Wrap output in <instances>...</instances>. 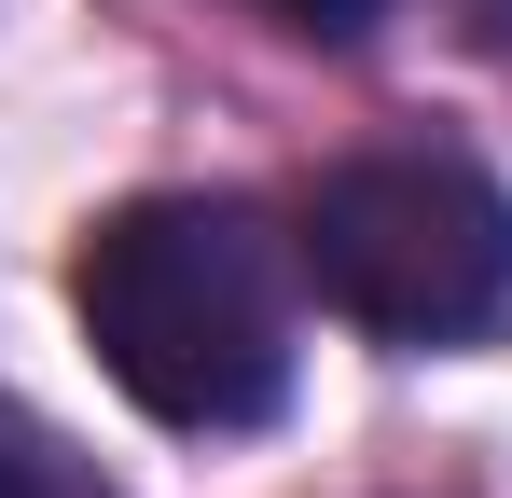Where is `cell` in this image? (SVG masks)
I'll use <instances>...</instances> for the list:
<instances>
[{
    "label": "cell",
    "mask_w": 512,
    "mask_h": 498,
    "mask_svg": "<svg viewBox=\"0 0 512 498\" xmlns=\"http://www.w3.org/2000/svg\"><path fill=\"white\" fill-rule=\"evenodd\" d=\"M291 236L236 194H139L70 263L111 388L153 429H263L291 402Z\"/></svg>",
    "instance_id": "6da1fadb"
},
{
    "label": "cell",
    "mask_w": 512,
    "mask_h": 498,
    "mask_svg": "<svg viewBox=\"0 0 512 498\" xmlns=\"http://www.w3.org/2000/svg\"><path fill=\"white\" fill-rule=\"evenodd\" d=\"M291 263L333 319L388 346H457L512 305V194L471 153H346L305 180Z\"/></svg>",
    "instance_id": "7a4b0ae2"
},
{
    "label": "cell",
    "mask_w": 512,
    "mask_h": 498,
    "mask_svg": "<svg viewBox=\"0 0 512 498\" xmlns=\"http://www.w3.org/2000/svg\"><path fill=\"white\" fill-rule=\"evenodd\" d=\"M0 498H125L70 429H42L28 402H0Z\"/></svg>",
    "instance_id": "3957f363"
},
{
    "label": "cell",
    "mask_w": 512,
    "mask_h": 498,
    "mask_svg": "<svg viewBox=\"0 0 512 498\" xmlns=\"http://www.w3.org/2000/svg\"><path fill=\"white\" fill-rule=\"evenodd\" d=\"M250 14H277V28H305V42H360L388 0H250Z\"/></svg>",
    "instance_id": "277c9868"
},
{
    "label": "cell",
    "mask_w": 512,
    "mask_h": 498,
    "mask_svg": "<svg viewBox=\"0 0 512 498\" xmlns=\"http://www.w3.org/2000/svg\"><path fill=\"white\" fill-rule=\"evenodd\" d=\"M443 28H457L471 56H499V70H512V0H443Z\"/></svg>",
    "instance_id": "5b68a950"
}]
</instances>
